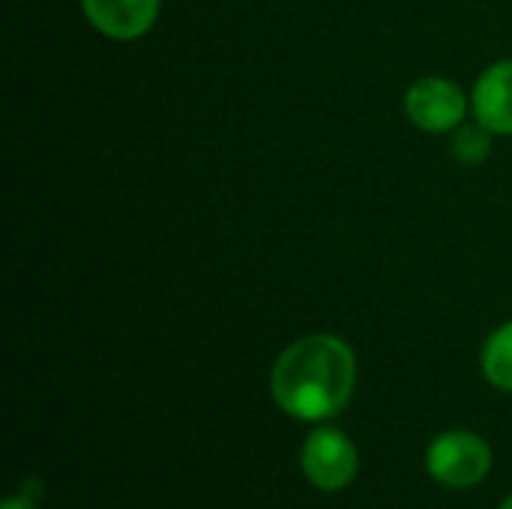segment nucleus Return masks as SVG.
I'll return each mask as SVG.
<instances>
[{
  "instance_id": "f257e3e1",
  "label": "nucleus",
  "mask_w": 512,
  "mask_h": 509,
  "mask_svg": "<svg viewBox=\"0 0 512 509\" xmlns=\"http://www.w3.org/2000/svg\"><path fill=\"white\" fill-rule=\"evenodd\" d=\"M357 387V357L333 333H312L288 345L273 363L270 390L276 405L303 423L339 417Z\"/></svg>"
},
{
  "instance_id": "f03ea898",
  "label": "nucleus",
  "mask_w": 512,
  "mask_h": 509,
  "mask_svg": "<svg viewBox=\"0 0 512 509\" xmlns=\"http://www.w3.org/2000/svg\"><path fill=\"white\" fill-rule=\"evenodd\" d=\"M471 111V96L447 75H423L405 93L408 120L426 135L456 132Z\"/></svg>"
},
{
  "instance_id": "7ed1b4c3",
  "label": "nucleus",
  "mask_w": 512,
  "mask_h": 509,
  "mask_svg": "<svg viewBox=\"0 0 512 509\" xmlns=\"http://www.w3.org/2000/svg\"><path fill=\"white\" fill-rule=\"evenodd\" d=\"M426 471L450 489H471L492 471V450L474 432H444L426 450Z\"/></svg>"
},
{
  "instance_id": "20e7f679",
  "label": "nucleus",
  "mask_w": 512,
  "mask_h": 509,
  "mask_svg": "<svg viewBox=\"0 0 512 509\" xmlns=\"http://www.w3.org/2000/svg\"><path fill=\"white\" fill-rule=\"evenodd\" d=\"M300 468L315 489L339 492L357 477L360 456H357L354 441L345 432H339L333 426H321V429L309 432V438L303 441Z\"/></svg>"
},
{
  "instance_id": "39448f33",
  "label": "nucleus",
  "mask_w": 512,
  "mask_h": 509,
  "mask_svg": "<svg viewBox=\"0 0 512 509\" xmlns=\"http://www.w3.org/2000/svg\"><path fill=\"white\" fill-rule=\"evenodd\" d=\"M81 9L90 27L105 39L135 42L153 30L162 0H81Z\"/></svg>"
},
{
  "instance_id": "423d86ee",
  "label": "nucleus",
  "mask_w": 512,
  "mask_h": 509,
  "mask_svg": "<svg viewBox=\"0 0 512 509\" xmlns=\"http://www.w3.org/2000/svg\"><path fill=\"white\" fill-rule=\"evenodd\" d=\"M471 114L495 135H512V57L483 69L471 90Z\"/></svg>"
},
{
  "instance_id": "0eeeda50",
  "label": "nucleus",
  "mask_w": 512,
  "mask_h": 509,
  "mask_svg": "<svg viewBox=\"0 0 512 509\" xmlns=\"http://www.w3.org/2000/svg\"><path fill=\"white\" fill-rule=\"evenodd\" d=\"M483 375L492 387L512 393V321L501 324L483 345L480 354Z\"/></svg>"
},
{
  "instance_id": "6e6552de",
  "label": "nucleus",
  "mask_w": 512,
  "mask_h": 509,
  "mask_svg": "<svg viewBox=\"0 0 512 509\" xmlns=\"http://www.w3.org/2000/svg\"><path fill=\"white\" fill-rule=\"evenodd\" d=\"M492 135L483 123H462L456 132H453V156L462 162V165H480L492 156Z\"/></svg>"
},
{
  "instance_id": "1a4fd4ad",
  "label": "nucleus",
  "mask_w": 512,
  "mask_h": 509,
  "mask_svg": "<svg viewBox=\"0 0 512 509\" xmlns=\"http://www.w3.org/2000/svg\"><path fill=\"white\" fill-rule=\"evenodd\" d=\"M0 509H36V504H33L27 495H21V498H9V501H3V507Z\"/></svg>"
},
{
  "instance_id": "9d476101",
  "label": "nucleus",
  "mask_w": 512,
  "mask_h": 509,
  "mask_svg": "<svg viewBox=\"0 0 512 509\" xmlns=\"http://www.w3.org/2000/svg\"><path fill=\"white\" fill-rule=\"evenodd\" d=\"M501 509H512V495L504 501V504H501Z\"/></svg>"
}]
</instances>
